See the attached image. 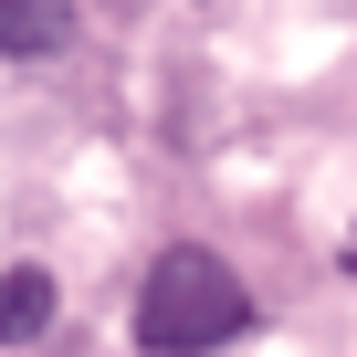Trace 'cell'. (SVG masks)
Instances as JSON below:
<instances>
[{
  "instance_id": "obj_1",
  "label": "cell",
  "mask_w": 357,
  "mask_h": 357,
  "mask_svg": "<svg viewBox=\"0 0 357 357\" xmlns=\"http://www.w3.org/2000/svg\"><path fill=\"white\" fill-rule=\"evenodd\" d=\"M252 326V294H242V273L221 263V252H158L147 263V284H137V347L147 357H211V347H231Z\"/></svg>"
},
{
  "instance_id": "obj_2",
  "label": "cell",
  "mask_w": 357,
  "mask_h": 357,
  "mask_svg": "<svg viewBox=\"0 0 357 357\" xmlns=\"http://www.w3.org/2000/svg\"><path fill=\"white\" fill-rule=\"evenodd\" d=\"M63 43H74L63 0H0V53H11V63H53Z\"/></svg>"
},
{
  "instance_id": "obj_3",
  "label": "cell",
  "mask_w": 357,
  "mask_h": 357,
  "mask_svg": "<svg viewBox=\"0 0 357 357\" xmlns=\"http://www.w3.org/2000/svg\"><path fill=\"white\" fill-rule=\"evenodd\" d=\"M43 326H53V273L11 263V273H0V347H32Z\"/></svg>"
}]
</instances>
